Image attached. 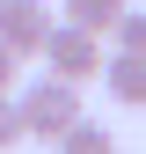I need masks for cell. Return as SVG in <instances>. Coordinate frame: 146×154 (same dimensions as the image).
<instances>
[{
    "instance_id": "cell-8",
    "label": "cell",
    "mask_w": 146,
    "mask_h": 154,
    "mask_svg": "<svg viewBox=\"0 0 146 154\" xmlns=\"http://www.w3.org/2000/svg\"><path fill=\"white\" fill-rule=\"evenodd\" d=\"M22 147V110H15V95H0V154Z\"/></svg>"
},
{
    "instance_id": "cell-10",
    "label": "cell",
    "mask_w": 146,
    "mask_h": 154,
    "mask_svg": "<svg viewBox=\"0 0 146 154\" xmlns=\"http://www.w3.org/2000/svg\"><path fill=\"white\" fill-rule=\"evenodd\" d=\"M0 8H7V0H0Z\"/></svg>"
},
{
    "instance_id": "cell-4",
    "label": "cell",
    "mask_w": 146,
    "mask_h": 154,
    "mask_svg": "<svg viewBox=\"0 0 146 154\" xmlns=\"http://www.w3.org/2000/svg\"><path fill=\"white\" fill-rule=\"evenodd\" d=\"M95 81L110 88V103L146 110V59H132V51H102V73H95Z\"/></svg>"
},
{
    "instance_id": "cell-9",
    "label": "cell",
    "mask_w": 146,
    "mask_h": 154,
    "mask_svg": "<svg viewBox=\"0 0 146 154\" xmlns=\"http://www.w3.org/2000/svg\"><path fill=\"white\" fill-rule=\"evenodd\" d=\"M15 73H22V59H15V51L0 44V95H15Z\"/></svg>"
},
{
    "instance_id": "cell-2",
    "label": "cell",
    "mask_w": 146,
    "mask_h": 154,
    "mask_svg": "<svg viewBox=\"0 0 146 154\" xmlns=\"http://www.w3.org/2000/svg\"><path fill=\"white\" fill-rule=\"evenodd\" d=\"M36 59L59 73V81L88 88V81L102 73V37H88V29H73V22H51V29H44V44H36Z\"/></svg>"
},
{
    "instance_id": "cell-7",
    "label": "cell",
    "mask_w": 146,
    "mask_h": 154,
    "mask_svg": "<svg viewBox=\"0 0 146 154\" xmlns=\"http://www.w3.org/2000/svg\"><path fill=\"white\" fill-rule=\"evenodd\" d=\"M110 44L132 51V59H146V8H124V15H117V29H110Z\"/></svg>"
},
{
    "instance_id": "cell-3",
    "label": "cell",
    "mask_w": 146,
    "mask_h": 154,
    "mask_svg": "<svg viewBox=\"0 0 146 154\" xmlns=\"http://www.w3.org/2000/svg\"><path fill=\"white\" fill-rule=\"evenodd\" d=\"M44 29H51V8H44V0H7V8H0V44H7L15 59H36Z\"/></svg>"
},
{
    "instance_id": "cell-1",
    "label": "cell",
    "mask_w": 146,
    "mask_h": 154,
    "mask_svg": "<svg viewBox=\"0 0 146 154\" xmlns=\"http://www.w3.org/2000/svg\"><path fill=\"white\" fill-rule=\"evenodd\" d=\"M15 110H22V140H59V132L80 118V88L73 81H59V73H36V81L15 95Z\"/></svg>"
},
{
    "instance_id": "cell-6",
    "label": "cell",
    "mask_w": 146,
    "mask_h": 154,
    "mask_svg": "<svg viewBox=\"0 0 146 154\" xmlns=\"http://www.w3.org/2000/svg\"><path fill=\"white\" fill-rule=\"evenodd\" d=\"M124 8H132V0H66V22H73V29H88V37H110Z\"/></svg>"
},
{
    "instance_id": "cell-5",
    "label": "cell",
    "mask_w": 146,
    "mask_h": 154,
    "mask_svg": "<svg viewBox=\"0 0 146 154\" xmlns=\"http://www.w3.org/2000/svg\"><path fill=\"white\" fill-rule=\"evenodd\" d=\"M51 147H59V154H117V132H110L102 118H88V110H80V118H73Z\"/></svg>"
}]
</instances>
